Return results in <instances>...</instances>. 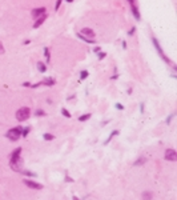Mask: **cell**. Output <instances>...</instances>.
<instances>
[{
  "mask_svg": "<svg viewBox=\"0 0 177 200\" xmlns=\"http://www.w3.org/2000/svg\"><path fill=\"white\" fill-rule=\"evenodd\" d=\"M20 152L21 148H18L11 156V168L14 171H19V172H21V166H23V162L20 159Z\"/></svg>",
  "mask_w": 177,
  "mask_h": 200,
  "instance_id": "cell-1",
  "label": "cell"
},
{
  "mask_svg": "<svg viewBox=\"0 0 177 200\" xmlns=\"http://www.w3.org/2000/svg\"><path fill=\"white\" fill-rule=\"evenodd\" d=\"M29 114H31L29 108L28 107H21L20 110H18V112H16V119H18L19 121H24L29 117Z\"/></svg>",
  "mask_w": 177,
  "mask_h": 200,
  "instance_id": "cell-2",
  "label": "cell"
},
{
  "mask_svg": "<svg viewBox=\"0 0 177 200\" xmlns=\"http://www.w3.org/2000/svg\"><path fill=\"white\" fill-rule=\"evenodd\" d=\"M21 135V127H15V128H11L10 131L7 132V136L8 139H11L12 142H16Z\"/></svg>",
  "mask_w": 177,
  "mask_h": 200,
  "instance_id": "cell-3",
  "label": "cell"
},
{
  "mask_svg": "<svg viewBox=\"0 0 177 200\" xmlns=\"http://www.w3.org/2000/svg\"><path fill=\"white\" fill-rule=\"evenodd\" d=\"M165 159L169 160V162H176L177 160V153L173 148H168L165 151Z\"/></svg>",
  "mask_w": 177,
  "mask_h": 200,
  "instance_id": "cell-4",
  "label": "cell"
},
{
  "mask_svg": "<svg viewBox=\"0 0 177 200\" xmlns=\"http://www.w3.org/2000/svg\"><path fill=\"white\" fill-rule=\"evenodd\" d=\"M24 184L27 187H29V188H33V190H42L43 188L42 184L36 183V182H32V180H24Z\"/></svg>",
  "mask_w": 177,
  "mask_h": 200,
  "instance_id": "cell-5",
  "label": "cell"
},
{
  "mask_svg": "<svg viewBox=\"0 0 177 200\" xmlns=\"http://www.w3.org/2000/svg\"><path fill=\"white\" fill-rule=\"evenodd\" d=\"M45 14V8L44 7H40V8H36V10L32 11V17H35L37 19L39 16H42V15Z\"/></svg>",
  "mask_w": 177,
  "mask_h": 200,
  "instance_id": "cell-6",
  "label": "cell"
},
{
  "mask_svg": "<svg viewBox=\"0 0 177 200\" xmlns=\"http://www.w3.org/2000/svg\"><path fill=\"white\" fill-rule=\"evenodd\" d=\"M81 35L85 36V38H95V32L91 28H83L81 29Z\"/></svg>",
  "mask_w": 177,
  "mask_h": 200,
  "instance_id": "cell-7",
  "label": "cell"
},
{
  "mask_svg": "<svg viewBox=\"0 0 177 200\" xmlns=\"http://www.w3.org/2000/svg\"><path fill=\"white\" fill-rule=\"evenodd\" d=\"M153 44H155V47H156V48H157V51H159L160 56H163V58H164V59H165V60H168V59H167V58H165V56H164V53H163V49H161V47H160L159 42H157L156 39H153ZM168 62H169V60H168Z\"/></svg>",
  "mask_w": 177,
  "mask_h": 200,
  "instance_id": "cell-8",
  "label": "cell"
},
{
  "mask_svg": "<svg viewBox=\"0 0 177 200\" xmlns=\"http://www.w3.org/2000/svg\"><path fill=\"white\" fill-rule=\"evenodd\" d=\"M45 19H47V17H45V15H42V16H40V17H39V19H37V21H36L35 24H33V28H37L39 25H42L43 23H44V20H45Z\"/></svg>",
  "mask_w": 177,
  "mask_h": 200,
  "instance_id": "cell-9",
  "label": "cell"
},
{
  "mask_svg": "<svg viewBox=\"0 0 177 200\" xmlns=\"http://www.w3.org/2000/svg\"><path fill=\"white\" fill-rule=\"evenodd\" d=\"M40 84H45V86H53V84H55V80H53V79H44Z\"/></svg>",
  "mask_w": 177,
  "mask_h": 200,
  "instance_id": "cell-10",
  "label": "cell"
},
{
  "mask_svg": "<svg viewBox=\"0 0 177 200\" xmlns=\"http://www.w3.org/2000/svg\"><path fill=\"white\" fill-rule=\"evenodd\" d=\"M132 12H133V15H135V17H136V19L139 20V19H140V14H139V11H137V8L135 7V4H133V5H132Z\"/></svg>",
  "mask_w": 177,
  "mask_h": 200,
  "instance_id": "cell-11",
  "label": "cell"
},
{
  "mask_svg": "<svg viewBox=\"0 0 177 200\" xmlns=\"http://www.w3.org/2000/svg\"><path fill=\"white\" fill-rule=\"evenodd\" d=\"M152 199V193L150 192H144L142 193V200H150Z\"/></svg>",
  "mask_w": 177,
  "mask_h": 200,
  "instance_id": "cell-12",
  "label": "cell"
},
{
  "mask_svg": "<svg viewBox=\"0 0 177 200\" xmlns=\"http://www.w3.org/2000/svg\"><path fill=\"white\" fill-rule=\"evenodd\" d=\"M77 36H79L81 40H84V42H87V43H93V40H91V39H87L85 36H83L81 34H77Z\"/></svg>",
  "mask_w": 177,
  "mask_h": 200,
  "instance_id": "cell-13",
  "label": "cell"
},
{
  "mask_svg": "<svg viewBox=\"0 0 177 200\" xmlns=\"http://www.w3.org/2000/svg\"><path fill=\"white\" fill-rule=\"evenodd\" d=\"M145 162H146V159H145V158H140L139 160H137V162L135 163V166H141V164H144Z\"/></svg>",
  "mask_w": 177,
  "mask_h": 200,
  "instance_id": "cell-14",
  "label": "cell"
},
{
  "mask_svg": "<svg viewBox=\"0 0 177 200\" xmlns=\"http://www.w3.org/2000/svg\"><path fill=\"white\" fill-rule=\"evenodd\" d=\"M89 117H91V114H87V115H83V116H80V117H79V120H80V121H85V120H88Z\"/></svg>",
  "mask_w": 177,
  "mask_h": 200,
  "instance_id": "cell-15",
  "label": "cell"
},
{
  "mask_svg": "<svg viewBox=\"0 0 177 200\" xmlns=\"http://www.w3.org/2000/svg\"><path fill=\"white\" fill-rule=\"evenodd\" d=\"M37 68H39V71H40V72H45V66L43 64V63H39V64H37Z\"/></svg>",
  "mask_w": 177,
  "mask_h": 200,
  "instance_id": "cell-16",
  "label": "cell"
},
{
  "mask_svg": "<svg viewBox=\"0 0 177 200\" xmlns=\"http://www.w3.org/2000/svg\"><path fill=\"white\" fill-rule=\"evenodd\" d=\"M87 77H88V71H83L81 75H80V79L84 80V79H87Z\"/></svg>",
  "mask_w": 177,
  "mask_h": 200,
  "instance_id": "cell-17",
  "label": "cell"
},
{
  "mask_svg": "<svg viewBox=\"0 0 177 200\" xmlns=\"http://www.w3.org/2000/svg\"><path fill=\"white\" fill-rule=\"evenodd\" d=\"M44 53H45V58H47V62L49 63V51H48V48H44Z\"/></svg>",
  "mask_w": 177,
  "mask_h": 200,
  "instance_id": "cell-18",
  "label": "cell"
},
{
  "mask_svg": "<svg viewBox=\"0 0 177 200\" xmlns=\"http://www.w3.org/2000/svg\"><path fill=\"white\" fill-rule=\"evenodd\" d=\"M61 112H63V115H64V116H65V117H71V114H69V112H68V111H67V110H63Z\"/></svg>",
  "mask_w": 177,
  "mask_h": 200,
  "instance_id": "cell-19",
  "label": "cell"
},
{
  "mask_svg": "<svg viewBox=\"0 0 177 200\" xmlns=\"http://www.w3.org/2000/svg\"><path fill=\"white\" fill-rule=\"evenodd\" d=\"M44 139H45V140H52V139H53V136H52V135L45 134V135H44Z\"/></svg>",
  "mask_w": 177,
  "mask_h": 200,
  "instance_id": "cell-20",
  "label": "cell"
},
{
  "mask_svg": "<svg viewBox=\"0 0 177 200\" xmlns=\"http://www.w3.org/2000/svg\"><path fill=\"white\" fill-rule=\"evenodd\" d=\"M60 4H61V0H57V1H56V11H57V10H59V7H60Z\"/></svg>",
  "mask_w": 177,
  "mask_h": 200,
  "instance_id": "cell-21",
  "label": "cell"
},
{
  "mask_svg": "<svg viewBox=\"0 0 177 200\" xmlns=\"http://www.w3.org/2000/svg\"><path fill=\"white\" fill-rule=\"evenodd\" d=\"M1 53H4V47H3V44L0 43V55H1Z\"/></svg>",
  "mask_w": 177,
  "mask_h": 200,
  "instance_id": "cell-22",
  "label": "cell"
},
{
  "mask_svg": "<svg viewBox=\"0 0 177 200\" xmlns=\"http://www.w3.org/2000/svg\"><path fill=\"white\" fill-rule=\"evenodd\" d=\"M28 132H29V128H25L24 131H23V135H24V136H27V135H28Z\"/></svg>",
  "mask_w": 177,
  "mask_h": 200,
  "instance_id": "cell-23",
  "label": "cell"
},
{
  "mask_svg": "<svg viewBox=\"0 0 177 200\" xmlns=\"http://www.w3.org/2000/svg\"><path fill=\"white\" fill-rule=\"evenodd\" d=\"M116 107H117V110H124V107H123V105H121V104H120V103H117V104H116Z\"/></svg>",
  "mask_w": 177,
  "mask_h": 200,
  "instance_id": "cell-24",
  "label": "cell"
},
{
  "mask_svg": "<svg viewBox=\"0 0 177 200\" xmlns=\"http://www.w3.org/2000/svg\"><path fill=\"white\" fill-rule=\"evenodd\" d=\"M40 115H44L43 111H36V116H40Z\"/></svg>",
  "mask_w": 177,
  "mask_h": 200,
  "instance_id": "cell-25",
  "label": "cell"
},
{
  "mask_svg": "<svg viewBox=\"0 0 177 200\" xmlns=\"http://www.w3.org/2000/svg\"><path fill=\"white\" fill-rule=\"evenodd\" d=\"M103 58H105V53H104V52H101L100 55H99V59H103Z\"/></svg>",
  "mask_w": 177,
  "mask_h": 200,
  "instance_id": "cell-26",
  "label": "cell"
},
{
  "mask_svg": "<svg viewBox=\"0 0 177 200\" xmlns=\"http://www.w3.org/2000/svg\"><path fill=\"white\" fill-rule=\"evenodd\" d=\"M135 31H136L135 28H132V29H131V32H129V35H133V32H135Z\"/></svg>",
  "mask_w": 177,
  "mask_h": 200,
  "instance_id": "cell-27",
  "label": "cell"
},
{
  "mask_svg": "<svg viewBox=\"0 0 177 200\" xmlns=\"http://www.w3.org/2000/svg\"><path fill=\"white\" fill-rule=\"evenodd\" d=\"M129 3H131V4H132V5H133V0H129Z\"/></svg>",
  "mask_w": 177,
  "mask_h": 200,
  "instance_id": "cell-28",
  "label": "cell"
},
{
  "mask_svg": "<svg viewBox=\"0 0 177 200\" xmlns=\"http://www.w3.org/2000/svg\"><path fill=\"white\" fill-rule=\"evenodd\" d=\"M67 1H72V0H67Z\"/></svg>",
  "mask_w": 177,
  "mask_h": 200,
  "instance_id": "cell-29",
  "label": "cell"
}]
</instances>
